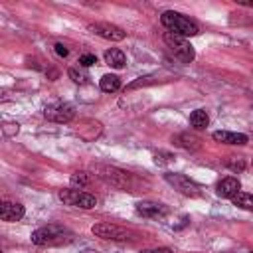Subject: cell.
<instances>
[{"label": "cell", "mask_w": 253, "mask_h": 253, "mask_svg": "<svg viewBox=\"0 0 253 253\" xmlns=\"http://www.w3.org/2000/svg\"><path fill=\"white\" fill-rule=\"evenodd\" d=\"M69 77H71L75 83H87V79H89V75H87L85 71H79V69H75V67L69 69Z\"/></svg>", "instance_id": "cell-20"}, {"label": "cell", "mask_w": 253, "mask_h": 253, "mask_svg": "<svg viewBox=\"0 0 253 253\" xmlns=\"http://www.w3.org/2000/svg\"><path fill=\"white\" fill-rule=\"evenodd\" d=\"M251 164H253V162H251Z\"/></svg>", "instance_id": "cell-26"}, {"label": "cell", "mask_w": 253, "mask_h": 253, "mask_svg": "<svg viewBox=\"0 0 253 253\" xmlns=\"http://www.w3.org/2000/svg\"><path fill=\"white\" fill-rule=\"evenodd\" d=\"M99 85H101V91H105V93H115V91L121 89V79H119L117 75H103Z\"/></svg>", "instance_id": "cell-16"}, {"label": "cell", "mask_w": 253, "mask_h": 253, "mask_svg": "<svg viewBox=\"0 0 253 253\" xmlns=\"http://www.w3.org/2000/svg\"><path fill=\"white\" fill-rule=\"evenodd\" d=\"M93 172L105 180L107 184L115 186V188H121V190H130V174L121 170V168H115V166H107V164H95L93 166Z\"/></svg>", "instance_id": "cell-4"}, {"label": "cell", "mask_w": 253, "mask_h": 253, "mask_svg": "<svg viewBox=\"0 0 253 253\" xmlns=\"http://www.w3.org/2000/svg\"><path fill=\"white\" fill-rule=\"evenodd\" d=\"M140 253H172L168 247H156V249H144Z\"/></svg>", "instance_id": "cell-24"}, {"label": "cell", "mask_w": 253, "mask_h": 253, "mask_svg": "<svg viewBox=\"0 0 253 253\" xmlns=\"http://www.w3.org/2000/svg\"><path fill=\"white\" fill-rule=\"evenodd\" d=\"M227 168H231L235 172H241V170H245V162L243 160H229L227 162Z\"/></svg>", "instance_id": "cell-22"}, {"label": "cell", "mask_w": 253, "mask_h": 253, "mask_svg": "<svg viewBox=\"0 0 253 253\" xmlns=\"http://www.w3.org/2000/svg\"><path fill=\"white\" fill-rule=\"evenodd\" d=\"M57 196H59V200H61L63 204L73 206V208L91 210V208L97 206V198H95L93 194H89V192H83V190H75V188H71V190H61Z\"/></svg>", "instance_id": "cell-6"}, {"label": "cell", "mask_w": 253, "mask_h": 253, "mask_svg": "<svg viewBox=\"0 0 253 253\" xmlns=\"http://www.w3.org/2000/svg\"><path fill=\"white\" fill-rule=\"evenodd\" d=\"M213 140L217 142H223V144H237V146H243L247 144V134H241V132H229V130H215L213 134Z\"/></svg>", "instance_id": "cell-12"}, {"label": "cell", "mask_w": 253, "mask_h": 253, "mask_svg": "<svg viewBox=\"0 0 253 253\" xmlns=\"http://www.w3.org/2000/svg\"><path fill=\"white\" fill-rule=\"evenodd\" d=\"M239 190H241L239 180L237 178H231V176L219 180V184H217V196H221V198H233Z\"/></svg>", "instance_id": "cell-13"}, {"label": "cell", "mask_w": 253, "mask_h": 253, "mask_svg": "<svg viewBox=\"0 0 253 253\" xmlns=\"http://www.w3.org/2000/svg\"><path fill=\"white\" fill-rule=\"evenodd\" d=\"M237 4H241V6H249V8H253V2H251V0H237Z\"/></svg>", "instance_id": "cell-25"}, {"label": "cell", "mask_w": 253, "mask_h": 253, "mask_svg": "<svg viewBox=\"0 0 253 253\" xmlns=\"http://www.w3.org/2000/svg\"><path fill=\"white\" fill-rule=\"evenodd\" d=\"M95 63H97V57H95L93 53H85V55L79 57V65H81V67H91V65H95Z\"/></svg>", "instance_id": "cell-21"}, {"label": "cell", "mask_w": 253, "mask_h": 253, "mask_svg": "<svg viewBox=\"0 0 253 253\" xmlns=\"http://www.w3.org/2000/svg\"><path fill=\"white\" fill-rule=\"evenodd\" d=\"M164 178H166L168 184H172L184 196H190V198L202 196V188L194 180H190L188 176H184V174H172V172H168V174H164Z\"/></svg>", "instance_id": "cell-8"}, {"label": "cell", "mask_w": 253, "mask_h": 253, "mask_svg": "<svg viewBox=\"0 0 253 253\" xmlns=\"http://www.w3.org/2000/svg\"><path fill=\"white\" fill-rule=\"evenodd\" d=\"M162 40H164V43L168 45V49L174 53L176 59H180L182 63H192V61H194L196 51H194L192 43H190L184 36H178V34H174V32H166V34L162 36Z\"/></svg>", "instance_id": "cell-3"}, {"label": "cell", "mask_w": 253, "mask_h": 253, "mask_svg": "<svg viewBox=\"0 0 253 253\" xmlns=\"http://www.w3.org/2000/svg\"><path fill=\"white\" fill-rule=\"evenodd\" d=\"M136 211L142 217H150V219H160V217L168 215V208L164 204H156V202H138Z\"/></svg>", "instance_id": "cell-10"}, {"label": "cell", "mask_w": 253, "mask_h": 253, "mask_svg": "<svg viewBox=\"0 0 253 253\" xmlns=\"http://www.w3.org/2000/svg\"><path fill=\"white\" fill-rule=\"evenodd\" d=\"M251 253H253V251H251Z\"/></svg>", "instance_id": "cell-27"}, {"label": "cell", "mask_w": 253, "mask_h": 253, "mask_svg": "<svg viewBox=\"0 0 253 253\" xmlns=\"http://www.w3.org/2000/svg\"><path fill=\"white\" fill-rule=\"evenodd\" d=\"M200 138L196 136V134H190V132H182L180 136H178V144L180 146H184V148H188V150H198L200 148Z\"/></svg>", "instance_id": "cell-18"}, {"label": "cell", "mask_w": 253, "mask_h": 253, "mask_svg": "<svg viewBox=\"0 0 253 253\" xmlns=\"http://www.w3.org/2000/svg\"><path fill=\"white\" fill-rule=\"evenodd\" d=\"M91 231L101 239H113V241H128L134 239V231L117 225V223H95Z\"/></svg>", "instance_id": "cell-5"}, {"label": "cell", "mask_w": 253, "mask_h": 253, "mask_svg": "<svg viewBox=\"0 0 253 253\" xmlns=\"http://www.w3.org/2000/svg\"><path fill=\"white\" fill-rule=\"evenodd\" d=\"M43 115H45V119L51 121V123H69V121L75 117V109H73V105H69V103L53 101V103L45 105Z\"/></svg>", "instance_id": "cell-7"}, {"label": "cell", "mask_w": 253, "mask_h": 253, "mask_svg": "<svg viewBox=\"0 0 253 253\" xmlns=\"http://www.w3.org/2000/svg\"><path fill=\"white\" fill-rule=\"evenodd\" d=\"M105 63L111 65V67H115V69H121V67H125L126 57H125V53H123L121 49L111 47V49L105 51Z\"/></svg>", "instance_id": "cell-14"}, {"label": "cell", "mask_w": 253, "mask_h": 253, "mask_svg": "<svg viewBox=\"0 0 253 253\" xmlns=\"http://www.w3.org/2000/svg\"><path fill=\"white\" fill-rule=\"evenodd\" d=\"M87 30H89L91 34H95V36H99V38H103V40H111V42H121V40H125V36H126V32H125L123 28H119V26H115V24H109V22H95V24H89Z\"/></svg>", "instance_id": "cell-9"}, {"label": "cell", "mask_w": 253, "mask_h": 253, "mask_svg": "<svg viewBox=\"0 0 253 253\" xmlns=\"http://www.w3.org/2000/svg\"><path fill=\"white\" fill-rule=\"evenodd\" d=\"M233 206L241 208V210H249L253 211V194H247V192H237L233 198H231Z\"/></svg>", "instance_id": "cell-15"}, {"label": "cell", "mask_w": 253, "mask_h": 253, "mask_svg": "<svg viewBox=\"0 0 253 253\" xmlns=\"http://www.w3.org/2000/svg\"><path fill=\"white\" fill-rule=\"evenodd\" d=\"M160 22H162L164 28H168V32H174V34L184 36V38L200 34V28H198V24L194 20H190V18H186V16L174 12V10H166L160 16Z\"/></svg>", "instance_id": "cell-2"}, {"label": "cell", "mask_w": 253, "mask_h": 253, "mask_svg": "<svg viewBox=\"0 0 253 253\" xmlns=\"http://www.w3.org/2000/svg\"><path fill=\"white\" fill-rule=\"evenodd\" d=\"M71 186L75 188V190H83V188H87L89 186V182H91V178H89V174L87 172H75V174H71Z\"/></svg>", "instance_id": "cell-19"}, {"label": "cell", "mask_w": 253, "mask_h": 253, "mask_svg": "<svg viewBox=\"0 0 253 253\" xmlns=\"http://www.w3.org/2000/svg\"><path fill=\"white\" fill-rule=\"evenodd\" d=\"M30 237H32V243L36 245H63L73 239V233L63 225L49 223V225H43L32 231Z\"/></svg>", "instance_id": "cell-1"}, {"label": "cell", "mask_w": 253, "mask_h": 253, "mask_svg": "<svg viewBox=\"0 0 253 253\" xmlns=\"http://www.w3.org/2000/svg\"><path fill=\"white\" fill-rule=\"evenodd\" d=\"M24 206L18 202H2L0 204V217L2 221H18L24 217Z\"/></svg>", "instance_id": "cell-11"}, {"label": "cell", "mask_w": 253, "mask_h": 253, "mask_svg": "<svg viewBox=\"0 0 253 253\" xmlns=\"http://www.w3.org/2000/svg\"><path fill=\"white\" fill-rule=\"evenodd\" d=\"M53 47H55V53H57L59 57H67V53H69V49H67V47H65L63 43H55Z\"/></svg>", "instance_id": "cell-23"}, {"label": "cell", "mask_w": 253, "mask_h": 253, "mask_svg": "<svg viewBox=\"0 0 253 253\" xmlns=\"http://www.w3.org/2000/svg\"><path fill=\"white\" fill-rule=\"evenodd\" d=\"M208 123H210V117H208V113L204 111V109H196L192 115H190V125L194 126V128H206L208 126Z\"/></svg>", "instance_id": "cell-17"}]
</instances>
